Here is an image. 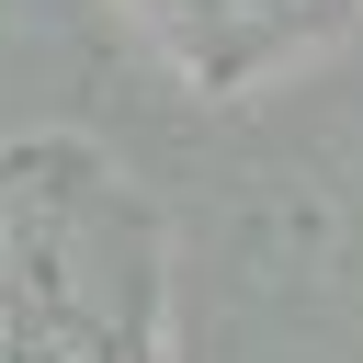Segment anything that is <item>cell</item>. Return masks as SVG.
<instances>
[{"instance_id":"cell-1","label":"cell","mask_w":363,"mask_h":363,"mask_svg":"<svg viewBox=\"0 0 363 363\" xmlns=\"http://www.w3.org/2000/svg\"><path fill=\"white\" fill-rule=\"evenodd\" d=\"M0 363H91V352H0Z\"/></svg>"}]
</instances>
